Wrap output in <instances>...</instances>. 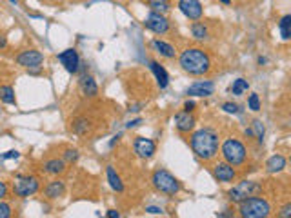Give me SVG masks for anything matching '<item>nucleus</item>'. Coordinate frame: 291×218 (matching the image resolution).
<instances>
[{
    "label": "nucleus",
    "mask_w": 291,
    "mask_h": 218,
    "mask_svg": "<svg viewBox=\"0 0 291 218\" xmlns=\"http://www.w3.org/2000/svg\"><path fill=\"white\" fill-rule=\"evenodd\" d=\"M193 109H195V102H193V100H186L184 111H193Z\"/></svg>",
    "instance_id": "nucleus-40"
},
{
    "label": "nucleus",
    "mask_w": 291,
    "mask_h": 218,
    "mask_svg": "<svg viewBox=\"0 0 291 218\" xmlns=\"http://www.w3.org/2000/svg\"><path fill=\"white\" fill-rule=\"evenodd\" d=\"M44 171L53 174V176H58V174L66 173V162L60 160V158H51L44 164Z\"/></svg>",
    "instance_id": "nucleus-21"
},
{
    "label": "nucleus",
    "mask_w": 291,
    "mask_h": 218,
    "mask_svg": "<svg viewBox=\"0 0 291 218\" xmlns=\"http://www.w3.org/2000/svg\"><path fill=\"white\" fill-rule=\"evenodd\" d=\"M40 189V182L37 176H22L18 174L15 182H13V193L20 198H28V196L35 195Z\"/></svg>",
    "instance_id": "nucleus-7"
},
{
    "label": "nucleus",
    "mask_w": 291,
    "mask_h": 218,
    "mask_svg": "<svg viewBox=\"0 0 291 218\" xmlns=\"http://www.w3.org/2000/svg\"><path fill=\"white\" fill-rule=\"evenodd\" d=\"M222 109H224L226 113H230V115H237V113H239V106L233 104V102H226L224 106H222Z\"/></svg>",
    "instance_id": "nucleus-33"
},
{
    "label": "nucleus",
    "mask_w": 291,
    "mask_h": 218,
    "mask_svg": "<svg viewBox=\"0 0 291 218\" xmlns=\"http://www.w3.org/2000/svg\"><path fill=\"white\" fill-rule=\"evenodd\" d=\"M9 2H11L13 6H18V0H9Z\"/></svg>",
    "instance_id": "nucleus-45"
},
{
    "label": "nucleus",
    "mask_w": 291,
    "mask_h": 218,
    "mask_svg": "<svg viewBox=\"0 0 291 218\" xmlns=\"http://www.w3.org/2000/svg\"><path fill=\"white\" fill-rule=\"evenodd\" d=\"M251 131H253V136L258 140V144H262L264 142V124H262V120H253V124H251Z\"/></svg>",
    "instance_id": "nucleus-28"
},
{
    "label": "nucleus",
    "mask_w": 291,
    "mask_h": 218,
    "mask_svg": "<svg viewBox=\"0 0 291 218\" xmlns=\"http://www.w3.org/2000/svg\"><path fill=\"white\" fill-rule=\"evenodd\" d=\"M239 215L242 218H268L271 215V206L262 196H249L239 204Z\"/></svg>",
    "instance_id": "nucleus-3"
},
{
    "label": "nucleus",
    "mask_w": 291,
    "mask_h": 218,
    "mask_svg": "<svg viewBox=\"0 0 291 218\" xmlns=\"http://www.w3.org/2000/svg\"><path fill=\"white\" fill-rule=\"evenodd\" d=\"M58 62L64 66V69H66L67 73H71V75L79 73L80 56H79V53H77V49H73L71 47V49H66V51H62V53H58Z\"/></svg>",
    "instance_id": "nucleus-11"
},
{
    "label": "nucleus",
    "mask_w": 291,
    "mask_h": 218,
    "mask_svg": "<svg viewBox=\"0 0 291 218\" xmlns=\"http://www.w3.org/2000/svg\"><path fill=\"white\" fill-rule=\"evenodd\" d=\"M9 217H11V206L0 200V218H9Z\"/></svg>",
    "instance_id": "nucleus-32"
},
{
    "label": "nucleus",
    "mask_w": 291,
    "mask_h": 218,
    "mask_svg": "<svg viewBox=\"0 0 291 218\" xmlns=\"http://www.w3.org/2000/svg\"><path fill=\"white\" fill-rule=\"evenodd\" d=\"M146 211H147V213H151V215H162V213H164V209H162V207L147 206V207H146Z\"/></svg>",
    "instance_id": "nucleus-37"
},
{
    "label": "nucleus",
    "mask_w": 291,
    "mask_h": 218,
    "mask_svg": "<svg viewBox=\"0 0 291 218\" xmlns=\"http://www.w3.org/2000/svg\"><path fill=\"white\" fill-rule=\"evenodd\" d=\"M64 193H66V185H64L62 180H51V182H48V185L44 187V195L48 196L49 200L60 198Z\"/></svg>",
    "instance_id": "nucleus-18"
},
{
    "label": "nucleus",
    "mask_w": 291,
    "mask_h": 218,
    "mask_svg": "<svg viewBox=\"0 0 291 218\" xmlns=\"http://www.w3.org/2000/svg\"><path fill=\"white\" fill-rule=\"evenodd\" d=\"M133 149H135V155L139 158H151L157 151V144L153 142L151 138H144V136H137L133 142Z\"/></svg>",
    "instance_id": "nucleus-10"
},
{
    "label": "nucleus",
    "mask_w": 291,
    "mask_h": 218,
    "mask_svg": "<svg viewBox=\"0 0 291 218\" xmlns=\"http://www.w3.org/2000/svg\"><path fill=\"white\" fill-rule=\"evenodd\" d=\"M153 187L164 195H177L180 191V182L166 169H157L151 176Z\"/></svg>",
    "instance_id": "nucleus-5"
},
{
    "label": "nucleus",
    "mask_w": 291,
    "mask_h": 218,
    "mask_svg": "<svg viewBox=\"0 0 291 218\" xmlns=\"http://www.w3.org/2000/svg\"><path fill=\"white\" fill-rule=\"evenodd\" d=\"M20 157V153L18 151H7V153H4V155H0V160H17V158Z\"/></svg>",
    "instance_id": "nucleus-34"
},
{
    "label": "nucleus",
    "mask_w": 291,
    "mask_h": 218,
    "mask_svg": "<svg viewBox=\"0 0 291 218\" xmlns=\"http://www.w3.org/2000/svg\"><path fill=\"white\" fill-rule=\"evenodd\" d=\"M247 107L251 109V111H260V98H258L257 93H251L249 95V100H247Z\"/></svg>",
    "instance_id": "nucleus-30"
},
{
    "label": "nucleus",
    "mask_w": 291,
    "mask_h": 218,
    "mask_svg": "<svg viewBox=\"0 0 291 218\" xmlns=\"http://www.w3.org/2000/svg\"><path fill=\"white\" fill-rule=\"evenodd\" d=\"M144 28H147L149 31L157 35H166L169 31V20L164 17L162 13L151 11L144 20Z\"/></svg>",
    "instance_id": "nucleus-8"
},
{
    "label": "nucleus",
    "mask_w": 291,
    "mask_h": 218,
    "mask_svg": "<svg viewBox=\"0 0 291 218\" xmlns=\"http://www.w3.org/2000/svg\"><path fill=\"white\" fill-rule=\"evenodd\" d=\"M179 9L186 18L190 20H200L202 18V4L200 0H179Z\"/></svg>",
    "instance_id": "nucleus-12"
},
{
    "label": "nucleus",
    "mask_w": 291,
    "mask_h": 218,
    "mask_svg": "<svg viewBox=\"0 0 291 218\" xmlns=\"http://www.w3.org/2000/svg\"><path fill=\"white\" fill-rule=\"evenodd\" d=\"M79 86H80V91H82V95L84 96L93 98V96L98 95V86H97L95 79H93L91 75H82L79 80Z\"/></svg>",
    "instance_id": "nucleus-16"
},
{
    "label": "nucleus",
    "mask_w": 291,
    "mask_h": 218,
    "mask_svg": "<svg viewBox=\"0 0 291 218\" xmlns=\"http://www.w3.org/2000/svg\"><path fill=\"white\" fill-rule=\"evenodd\" d=\"M218 2H222L224 6H230V4H231V0H218Z\"/></svg>",
    "instance_id": "nucleus-44"
},
{
    "label": "nucleus",
    "mask_w": 291,
    "mask_h": 218,
    "mask_svg": "<svg viewBox=\"0 0 291 218\" xmlns=\"http://www.w3.org/2000/svg\"><path fill=\"white\" fill-rule=\"evenodd\" d=\"M279 29H280V37H282V40L291 39V15H284V17L280 18Z\"/></svg>",
    "instance_id": "nucleus-24"
},
{
    "label": "nucleus",
    "mask_w": 291,
    "mask_h": 218,
    "mask_svg": "<svg viewBox=\"0 0 291 218\" xmlns=\"http://www.w3.org/2000/svg\"><path fill=\"white\" fill-rule=\"evenodd\" d=\"M64 160H66V162H77V160H79V151H77V149H66V151H64Z\"/></svg>",
    "instance_id": "nucleus-31"
},
{
    "label": "nucleus",
    "mask_w": 291,
    "mask_h": 218,
    "mask_svg": "<svg viewBox=\"0 0 291 218\" xmlns=\"http://www.w3.org/2000/svg\"><path fill=\"white\" fill-rule=\"evenodd\" d=\"M106 174H107V182H109V185H111V189L117 191V193H122L124 184H122V180H120V176L117 174V171L113 169V166H107Z\"/></svg>",
    "instance_id": "nucleus-22"
},
{
    "label": "nucleus",
    "mask_w": 291,
    "mask_h": 218,
    "mask_svg": "<svg viewBox=\"0 0 291 218\" xmlns=\"http://www.w3.org/2000/svg\"><path fill=\"white\" fill-rule=\"evenodd\" d=\"M191 149L196 157L207 162L218 155V133L211 128H202L196 129L195 133L191 134Z\"/></svg>",
    "instance_id": "nucleus-1"
},
{
    "label": "nucleus",
    "mask_w": 291,
    "mask_h": 218,
    "mask_svg": "<svg viewBox=\"0 0 291 218\" xmlns=\"http://www.w3.org/2000/svg\"><path fill=\"white\" fill-rule=\"evenodd\" d=\"M120 136H122V134H120V133H118L117 136H113V140H111V142H109V147H113V145L117 144L118 140H120Z\"/></svg>",
    "instance_id": "nucleus-42"
},
{
    "label": "nucleus",
    "mask_w": 291,
    "mask_h": 218,
    "mask_svg": "<svg viewBox=\"0 0 291 218\" xmlns=\"http://www.w3.org/2000/svg\"><path fill=\"white\" fill-rule=\"evenodd\" d=\"M186 93L190 96H211L215 93V84L209 80H198L195 84H191Z\"/></svg>",
    "instance_id": "nucleus-14"
},
{
    "label": "nucleus",
    "mask_w": 291,
    "mask_h": 218,
    "mask_svg": "<svg viewBox=\"0 0 291 218\" xmlns=\"http://www.w3.org/2000/svg\"><path fill=\"white\" fill-rule=\"evenodd\" d=\"M175 126L180 133H190L195 128V118L191 115V111H179L175 115Z\"/></svg>",
    "instance_id": "nucleus-15"
},
{
    "label": "nucleus",
    "mask_w": 291,
    "mask_h": 218,
    "mask_svg": "<svg viewBox=\"0 0 291 218\" xmlns=\"http://www.w3.org/2000/svg\"><path fill=\"white\" fill-rule=\"evenodd\" d=\"M44 62V55L37 49H26L17 55V64L26 69H37Z\"/></svg>",
    "instance_id": "nucleus-9"
},
{
    "label": "nucleus",
    "mask_w": 291,
    "mask_h": 218,
    "mask_svg": "<svg viewBox=\"0 0 291 218\" xmlns=\"http://www.w3.org/2000/svg\"><path fill=\"white\" fill-rule=\"evenodd\" d=\"M151 47L157 51L160 56H164V58H169V60H171V58H175V55H177V51H175L173 45L168 44V42H164V40L155 39L151 42Z\"/></svg>",
    "instance_id": "nucleus-19"
},
{
    "label": "nucleus",
    "mask_w": 291,
    "mask_h": 218,
    "mask_svg": "<svg viewBox=\"0 0 291 218\" xmlns=\"http://www.w3.org/2000/svg\"><path fill=\"white\" fill-rule=\"evenodd\" d=\"M71 129L75 134H79V136H82V134H86L88 131L91 129V122L88 120V118L80 117V118H75L71 124Z\"/></svg>",
    "instance_id": "nucleus-23"
},
{
    "label": "nucleus",
    "mask_w": 291,
    "mask_h": 218,
    "mask_svg": "<svg viewBox=\"0 0 291 218\" xmlns=\"http://www.w3.org/2000/svg\"><path fill=\"white\" fill-rule=\"evenodd\" d=\"M7 47V39L4 33H0V49H6Z\"/></svg>",
    "instance_id": "nucleus-39"
},
{
    "label": "nucleus",
    "mask_w": 291,
    "mask_h": 218,
    "mask_svg": "<svg viewBox=\"0 0 291 218\" xmlns=\"http://www.w3.org/2000/svg\"><path fill=\"white\" fill-rule=\"evenodd\" d=\"M149 67H151L153 75H155V79H157L158 87H160V89H166V87H168V84H169V75H168V71H166V69H164V67L160 66L157 60H151V62H149Z\"/></svg>",
    "instance_id": "nucleus-17"
},
{
    "label": "nucleus",
    "mask_w": 291,
    "mask_h": 218,
    "mask_svg": "<svg viewBox=\"0 0 291 218\" xmlns=\"http://www.w3.org/2000/svg\"><path fill=\"white\" fill-rule=\"evenodd\" d=\"M213 176H215L218 182H222V184H230V182H233V180L237 178V171L231 164L218 162V164H215V168H213Z\"/></svg>",
    "instance_id": "nucleus-13"
},
{
    "label": "nucleus",
    "mask_w": 291,
    "mask_h": 218,
    "mask_svg": "<svg viewBox=\"0 0 291 218\" xmlns=\"http://www.w3.org/2000/svg\"><path fill=\"white\" fill-rule=\"evenodd\" d=\"M279 217H280V218H288V217H291V204H286V206L282 207V209H280Z\"/></svg>",
    "instance_id": "nucleus-35"
},
{
    "label": "nucleus",
    "mask_w": 291,
    "mask_h": 218,
    "mask_svg": "<svg viewBox=\"0 0 291 218\" xmlns=\"http://www.w3.org/2000/svg\"><path fill=\"white\" fill-rule=\"evenodd\" d=\"M260 184L258 182H251V180H242L237 185H233L230 191H228V198L233 204H241L242 200H246L249 196L260 193Z\"/></svg>",
    "instance_id": "nucleus-6"
},
{
    "label": "nucleus",
    "mask_w": 291,
    "mask_h": 218,
    "mask_svg": "<svg viewBox=\"0 0 291 218\" xmlns=\"http://www.w3.org/2000/svg\"><path fill=\"white\" fill-rule=\"evenodd\" d=\"M179 64L182 67V71L188 73V75H193V77L206 75L211 69V58L200 47H188V49H184L179 56Z\"/></svg>",
    "instance_id": "nucleus-2"
},
{
    "label": "nucleus",
    "mask_w": 291,
    "mask_h": 218,
    "mask_svg": "<svg viewBox=\"0 0 291 218\" xmlns=\"http://www.w3.org/2000/svg\"><path fill=\"white\" fill-rule=\"evenodd\" d=\"M147 4H149V7H151V11H155V13H162V15H166V13L169 11L168 0H147Z\"/></svg>",
    "instance_id": "nucleus-27"
},
{
    "label": "nucleus",
    "mask_w": 291,
    "mask_h": 218,
    "mask_svg": "<svg viewBox=\"0 0 291 218\" xmlns=\"http://www.w3.org/2000/svg\"><path fill=\"white\" fill-rule=\"evenodd\" d=\"M249 89V84H247V80L244 79H237L235 82H233V86H231V91H233V95H242L244 91Z\"/></svg>",
    "instance_id": "nucleus-29"
},
{
    "label": "nucleus",
    "mask_w": 291,
    "mask_h": 218,
    "mask_svg": "<svg viewBox=\"0 0 291 218\" xmlns=\"http://www.w3.org/2000/svg\"><path fill=\"white\" fill-rule=\"evenodd\" d=\"M142 124V118H135V120H129L128 124H126V129H133L137 128V126H140Z\"/></svg>",
    "instance_id": "nucleus-38"
},
{
    "label": "nucleus",
    "mask_w": 291,
    "mask_h": 218,
    "mask_svg": "<svg viewBox=\"0 0 291 218\" xmlns=\"http://www.w3.org/2000/svg\"><path fill=\"white\" fill-rule=\"evenodd\" d=\"M268 62V58H264V56H258V66H264Z\"/></svg>",
    "instance_id": "nucleus-43"
},
{
    "label": "nucleus",
    "mask_w": 291,
    "mask_h": 218,
    "mask_svg": "<svg viewBox=\"0 0 291 218\" xmlns=\"http://www.w3.org/2000/svg\"><path fill=\"white\" fill-rule=\"evenodd\" d=\"M286 164H288L286 157H282V155H273V157L266 162V171L271 174L280 173V171H284L286 169Z\"/></svg>",
    "instance_id": "nucleus-20"
},
{
    "label": "nucleus",
    "mask_w": 291,
    "mask_h": 218,
    "mask_svg": "<svg viewBox=\"0 0 291 218\" xmlns=\"http://www.w3.org/2000/svg\"><path fill=\"white\" fill-rule=\"evenodd\" d=\"M7 193H9V189H7V184L0 180V200H4V198L7 196Z\"/></svg>",
    "instance_id": "nucleus-36"
},
{
    "label": "nucleus",
    "mask_w": 291,
    "mask_h": 218,
    "mask_svg": "<svg viewBox=\"0 0 291 218\" xmlns=\"http://www.w3.org/2000/svg\"><path fill=\"white\" fill-rule=\"evenodd\" d=\"M107 218H120V213H118L117 209H109V211H107Z\"/></svg>",
    "instance_id": "nucleus-41"
},
{
    "label": "nucleus",
    "mask_w": 291,
    "mask_h": 218,
    "mask_svg": "<svg viewBox=\"0 0 291 218\" xmlns=\"http://www.w3.org/2000/svg\"><path fill=\"white\" fill-rule=\"evenodd\" d=\"M0 100L7 104V106L15 104V89L11 86H0Z\"/></svg>",
    "instance_id": "nucleus-25"
},
{
    "label": "nucleus",
    "mask_w": 291,
    "mask_h": 218,
    "mask_svg": "<svg viewBox=\"0 0 291 218\" xmlns=\"http://www.w3.org/2000/svg\"><path fill=\"white\" fill-rule=\"evenodd\" d=\"M191 35H193L196 40H206L207 39V28L204 26V22L195 20V22L191 24Z\"/></svg>",
    "instance_id": "nucleus-26"
},
{
    "label": "nucleus",
    "mask_w": 291,
    "mask_h": 218,
    "mask_svg": "<svg viewBox=\"0 0 291 218\" xmlns=\"http://www.w3.org/2000/svg\"><path fill=\"white\" fill-rule=\"evenodd\" d=\"M222 157H224V162L231 164L233 168L235 166H242V164L246 162V147H244V144H242L241 140L237 138H228L222 144Z\"/></svg>",
    "instance_id": "nucleus-4"
}]
</instances>
